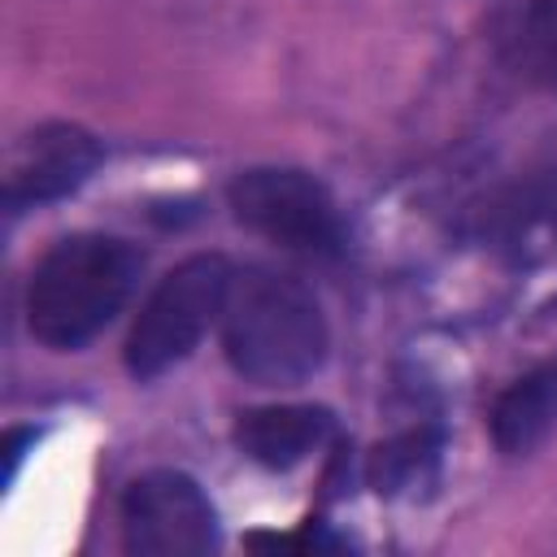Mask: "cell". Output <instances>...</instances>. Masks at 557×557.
Here are the masks:
<instances>
[{"mask_svg":"<svg viewBox=\"0 0 557 557\" xmlns=\"http://www.w3.org/2000/svg\"><path fill=\"white\" fill-rule=\"evenodd\" d=\"M226 200L244 226H252L257 235H265L270 244L287 248V252L335 257L344 248L339 205L305 170H287V165L244 170L231 178Z\"/></svg>","mask_w":557,"mask_h":557,"instance_id":"obj_4","label":"cell"},{"mask_svg":"<svg viewBox=\"0 0 557 557\" xmlns=\"http://www.w3.org/2000/svg\"><path fill=\"white\" fill-rule=\"evenodd\" d=\"M487 235L522 265L557 261V165L509 187L487 209Z\"/></svg>","mask_w":557,"mask_h":557,"instance_id":"obj_7","label":"cell"},{"mask_svg":"<svg viewBox=\"0 0 557 557\" xmlns=\"http://www.w3.org/2000/svg\"><path fill=\"white\" fill-rule=\"evenodd\" d=\"M435 457V435L431 431H409L392 444H379L370 457V483L379 492H396L422 474V466Z\"/></svg>","mask_w":557,"mask_h":557,"instance_id":"obj_11","label":"cell"},{"mask_svg":"<svg viewBox=\"0 0 557 557\" xmlns=\"http://www.w3.org/2000/svg\"><path fill=\"white\" fill-rule=\"evenodd\" d=\"M100 144L83 126L48 122L30 131L9 161V205H39L74 191L100 165Z\"/></svg>","mask_w":557,"mask_h":557,"instance_id":"obj_6","label":"cell"},{"mask_svg":"<svg viewBox=\"0 0 557 557\" xmlns=\"http://www.w3.org/2000/svg\"><path fill=\"white\" fill-rule=\"evenodd\" d=\"M231 287V265L218 252H200L178 261L144 300L131 335H126V370L135 379H157L205 339V331L222 318Z\"/></svg>","mask_w":557,"mask_h":557,"instance_id":"obj_3","label":"cell"},{"mask_svg":"<svg viewBox=\"0 0 557 557\" xmlns=\"http://www.w3.org/2000/svg\"><path fill=\"white\" fill-rule=\"evenodd\" d=\"M122 544L148 557L209 553L218 544V513L191 474L148 470L122 496Z\"/></svg>","mask_w":557,"mask_h":557,"instance_id":"obj_5","label":"cell"},{"mask_svg":"<svg viewBox=\"0 0 557 557\" xmlns=\"http://www.w3.org/2000/svg\"><path fill=\"white\" fill-rule=\"evenodd\" d=\"M144 257L117 235L57 239L26 287L30 335L48 348H83L96 339L139 283Z\"/></svg>","mask_w":557,"mask_h":557,"instance_id":"obj_2","label":"cell"},{"mask_svg":"<svg viewBox=\"0 0 557 557\" xmlns=\"http://www.w3.org/2000/svg\"><path fill=\"white\" fill-rule=\"evenodd\" d=\"M331 435V413L322 405H270L239 413L235 440L239 448L270 470H287L305 461L313 448H322Z\"/></svg>","mask_w":557,"mask_h":557,"instance_id":"obj_8","label":"cell"},{"mask_svg":"<svg viewBox=\"0 0 557 557\" xmlns=\"http://www.w3.org/2000/svg\"><path fill=\"white\" fill-rule=\"evenodd\" d=\"M557 431V357L509 383L492 405V444L505 457H527Z\"/></svg>","mask_w":557,"mask_h":557,"instance_id":"obj_9","label":"cell"},{"mask_svg":"<svg viewBox=\"0 0 557 557\" xmlns=\"http://www.w3.org/2000/svg\"><path fill=\"white\" fill-rule=\"evenodd\" d=\"M222 348L235 374L261 387H296L326 361V318L313 292L278 270L231 274L222 305Z\"/></svg>","mask_w":557,"mask_h":557,"instance_id":"obj_1","label":"cell"},{"mask_svg":"<svg viewBox=\"0 0 557 557\" xmlns=\"http://www.w3.org/2000/svg\"><path fill=\"white\" fill-rule=\"evenodd\" d=\"M496 52L518 78L557 91V0H522L505 13Z\"/></svg>","mask_w":557,"mask_h":557,"instance_id":"obj_10","label":"cell"}]
</instances>
